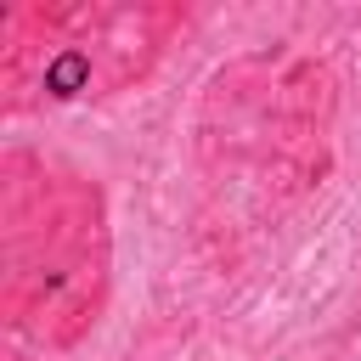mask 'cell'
Here are the masks:
<instances>
[{
  "label": "cell",
  "instance_id": "6da1fadb",
  "mask_svg": "<svg viewBox=\"0 0 361 361\" xmlns=\"http://www.w3.org/2000/svg\"><path fill=\"white\" fill-rule=\"evenodd\" d=\"M85 85H90V56H85V51H62V56H51V68H45V90H51V96L68 102V96H79Z\"/></svg>",
  "mask_w": 361,
  "mask_h": 361
}]
</instances>
